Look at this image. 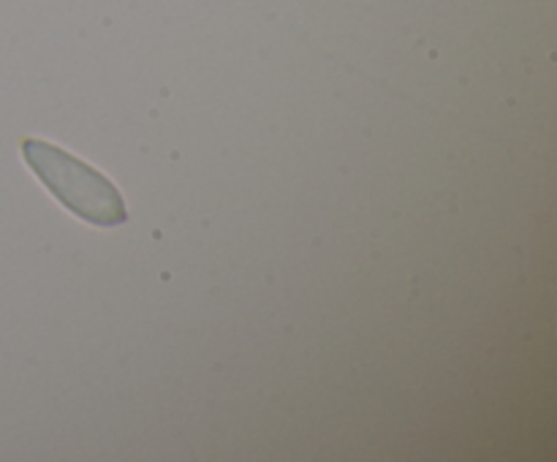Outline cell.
<instances>
[{
	"mask_svg": "<svg viewBox=\"0 0 557 462\" xmlns=\"http://www.w3.org/2000/svg\"><path fill=\"white\" fill-rule=\"evenodd\" d=\"M22 155L30 172L47 185L49 193L82 221L92 226L125 223L128 212L120 190L85 161L41 139L22 141Z\"/></svg>",
	"mask_w": 557,
	"mask_h": 462,
	"instance_id": "1",
	"label": "cell"
}]
</instances>
